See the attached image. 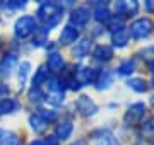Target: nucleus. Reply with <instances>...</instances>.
I'll return each mask as SVG.
<instances>
[{"label":"nucleus","instance_id":"nucleus-32","mask_svg":"<svg viewBox=\"0 0 154 145\" xmlns=\"http://www.w3.org/2000/svg\"><path fill=\"white\" fill-rule=\"evenodd\" d=\"M43 142H45V145H58V140L55 137H46Z\"/></svg>","mask_w":154,"mask_h":145},{"label":"nucleus","instance_id":"nucleus-16","mask_svg":"<svg viewBox=\"0 0 154 145\" xmlns=\"http://www.w3.org/2000/svg\"><path fill=\"white\" fill-rule=\"evenodd\" d=\"M19 101L16 97H0V114H12L19 111Z\"/></svg>","mask_w":154,"mask_h":145},{"label":"nucleus","instance_id":"nucleus-31","mask_svg":"<svg viewBox=\"0 0 154 145\" xmlns=\"http://www.w3.org/2000/svg\"><path fill=\"white\" fill-rule=\"evenodd\" d=\"M7 94H9V85L0 80V97H7Z\"/></svg>","mask_w":154,"mask_h":145},{"label":"nucleus","instance_id":"nucleus-8","mask_svg":"<svg viewBox=\"0 0 154 145\" xmlns=\"http://www.w3.org/2000/svg\"><path fill=\"white\" fill-rule=\"evenodd\" d=\"M139 10V2H125V0H122V2H116L115 4V14L116 16H122V17H132L135 16Z\"/></svg>","mask_w":154,"mask_h":145},{"label":"nucleus","instance_id":"nucleus-27","mask_svg":"<svg viewBox=\"0 0 154 145\" xmlns=\"http://www.w3.org/2000/svg\"><path fill=\"white\" fill-rule=\"evenodd\" d=\"M45 101L50 102L51 106H60L65 101V96L63 94H45Z\"/></svg>","mask_w":154,"mask_h":145},{"label":"nucleus","instance_id":"nucleus-29","mask_svg":"<svg viewBox=\"0 0 154 145\" xmlns=\"http://www.w3.org/2000/svg\"><path fill=\"white\" fill-rule=\"evenodd\" d=\"M24 7H26L24 0H12V2H7L5 4V9H9V10H21Z\"/></svg>","mask_w":154,"mask_h":145},{"label":"nucleus","instance_id":"nucleus-28","mask_svg":"<svg viewBox=\"0 0 154 145\" xmlns=\"http://www.w3.org/2000/svg\"><path fill=\"white\" fill-rule=\"evenodd\" d=\"M28 97L31 102H41V101H45V94L41 92V89H31L28 92Z\"/></svg>","mask_w":154,"mask_h":145},{"label":"nucleus","instance_id":"nucleus-17","mask_svg":"<svg viewBox=\"0 0 154 145\" xmlns=\"http://www.w3.org/2000/svg\"><path fill=\"white\" fill-rule=\"evenodd\" d=\"M93 56H94L96 61L106 63V61H110L111 58H113V50H111V46H108V45H98L93 51Z\"/></svg>","mask_w":154,"mask_h":145},{"label":"nucleus","instance_id":"nucleus-22","mask_svg":"<svg viewBox=\"0 0 154 145\" xmlns=\"http://www.w3.org/2000/svg\"><path fill=\"white\" fill-rule=\"evenodd\" d=\"M127 85H128V89H132L134 92H139V94H142L146 90L149 89L147 87V82L144 80L142 77H132L127 80Z\"/></svg>","mask_w":154,"mask_h":145},{"label":"nucleus","instance_id":"nucleus-37","mask_svg":"<svg viewBox=\"0 0 154 145\" xmlns=\"http://www.w3.org/2000/svg\"><path fill=\"white\" fill-rule=\"evenodd\" d=\"M151 87L154 89V77H152V80H151Z\"/></svg>","mask_w":154,"mask_h":145},{"label":"nucleus","instance_id":"nucleus-25","mask_svg":"<svg viewBox=\"0 0 154 145\" xmlns=\"http://www.w3.org/2000/svg\"><path fill=\"white\" fill-rule=\"evenodd\" d=\"M135 67H137L135 60H134V58H127V60H123L120 65H118L116 72L120 73V75H130V73L135 72Z\"/></svg>","mask_w":154,"mask_h":145},{"label":"nucleus","instance_id":"nucleus-19","mask_svg":"<svg viewBox=\"0 0 154 145\" xmlns=\"http://www.w3.org/2000/svg\"><path fill=\"white\" fill-rule=\"evenodd\" d=\"M29 72H31V61H28V60L21 61L19 63V68H17V84H19V89H24L26 87Z\"/></svg>","mask_w":154,"mask_h":145},{"label":"nucleus","instance_id":"nucleus-30","mask_svg":"<svg viewBox=\"0 0 154 145\" xmlns=\"http://www.w3.org/2000/svg\"><path fill=\"white\" fill-rule=\"evenodd\" d=\"M140 55H142V58L152 61L154 60V46H147V48H144V50L140 51Z\"/></svg>","mask_w":154,"mask_h":145},{"label":"nucleus","instance_id":"nucleus-9","mask_svg":"<svg viewBox=\"0 0 154 145\" xmlns=\"http://www.w3.org/2000/svg\"><path fill=\"white\" fill-rule=\"evenodd\" d=\"M91 138L96 142V145H118V140L110 130H96L91 133Z\"/></svg>","mask_w":154,"mask_h":145},{"label":"nucleus","instance_id":"nucleus-11","mask_svg":"<svg viewBox=\"0 0 154 145\" xmlns=\"http://www.w3.org/2000/svg\"><path fill=\"white\" fill-rule=\"evenodd\" d=\"M46 67L50 68V72L58 73L65 67V60H63V56L58 51H50L48 56H46Z\"/></svg>","mask_w":154,"mask_h":145},{"label":"nucleus","instance_id":"nucleus-23","mask_svg":"<svg viewBox=\"0 0 154 145\" xmlns=\"http://www.w3.org/2000/svg\"><path fill=\"white\" fill-rule=\"evenodd\" d=\"M46 78H48V70L45 67H39L38 70H36V73H34L33 80H31V89H39L41 84L46 82Z\"/></svg>","mask_w":154,"mask_h":145},{"label":"nucleus","instance_id":"nucleus-13","mask_svg":"<svg viewBox=\"0 0 154 145\" xmlns=\"http://www.w3.org/2000/svg\"><path fill=\"white\" fill-rule=\"evenodd\" d=\"M91 48H93V41L89 38H82L75 43L74 50H72V55H74V58H77V60H82V58H86V56L89 55Z\"/></svg>","mask_w":154,"mask_h":145},{"label":"nucleus","instance_id":"nucleus-4","mask_svg":"<svg viewBox=\"0 0 154 145\" xmlns=\"http://www.w3.org/2000/svg\"><path fill=\"white\" fill-rule=\"evenodd\" d=\"M144 118H146V104L144 102H134L127 109L125 116H123V123L127 126H139Z\"/></svg>","mask_w":154,"mask_h":145},{"label":"nucleus","instance_id":"nucleus-14","mask_svg":"<svg viewBox=\"0 0 154 145\" xmlns=\"http://www.w3.org/2000/svg\"><path fill=\"white\" fill-rule=\"evenodd\" d=\"M96 89L98 90H106L113 84V72L108 70V68H103V70H98V75H96Z\"/></svg>","mask_w":154,"mask_h":145},{"label":"nucleus","instance_id":"nucleus-34","mask_svg":"<svg viewBox=\"0 0 154 145\" xmlns=\"http://www.w3.org/2000/svg\"><path fill=\"white\" fill-rule=\"evenodd\" d=\"M29 145H45V142H43V140H33Z\"/></svg>","mask_w":154,"mask_h":145},{"label":"nucleus","instance_id":"nucleus-6","mask_svg":"<svg viewBox=\"0 0 154 145\" xmlns=\"http://www.w3.org/2000/svg\"><path fill=\"white\" fill-rule=\"evenodd\" d=\"M75 109L81 116H94L98 113V104L89 96H79L75 101Z\"/></svg>","mask_w":154,"mask_h":145},{"label":"nucleus","instance_id":"nucleus-24","mask_svg":"<svg viewBox=\"0 0 154 145\" xmlns=\"http://www.w3.org/2000/svg\"><path fill=\"white\" fill-rule=\"evenodd\" d=\"M48 33L50 31H46L45 28L38 29V31L33 34V41H31V45H33L34 48H41V46H45V43H48Z\"/></svg>","mask_w":154,"mask_h":145},{"label":"nucleus","instance_id":"nucleus-7","mask_svg":"<svg viewBox=\"0 0 154 145\" xmlns=\"http://www.w3.org/2000/svg\"><path fill=\"white\" fill-rule=\"evenodd\" d=\"M89 21H91V10H89V7L81 5V7H75L70 12V24L75 26V28L88 26Z\"/></svg>","mask_w":154,"mask_h":145},{"label":"nucleus","instance_id":"nucleus-10","mask_svg":"<svg viewBox=\"0 0 154 145\" xmlns=\"http://www.w3.org/2000/svg\"><path fill=\"white\" fill-rule=\"evenodd\" d=\"M77 39H79V29L75 26H72V24H67L65 28L62 29L60 36H58V41L63 46H69L72 43H75Z\"/></svg>","mask_w":154,"mask_h":145},{"label":"nucleus","instance_id":"nucleus-26","mask_svg":"<svg viewBox=\"0 0 154 145\" xmlns=\"http://www.w3.org/2000/svg\"><path fill=\"white\" fill-rule=\"evenodd\" d=\"M36 114H39L45 121L48 123V125H50V123H53L57 120V116H58L57 111H53V109H45V108H39L38 111H36Z\"/></svg>","mask_w":154,"mask_h":145},{"label":"nucleus","instance_id":"nucleus-5","mask_svg":"<svg viewBox=\"0 0 154 145\" xmlns=\"http://www.w3.org/2000/svg\"><path fill=\"white\" fill-rule=\"evenodd\" d=\"M17 67H19V58L14 51H9L0 58V75L2 77H11Z\"/></svg>","mask_w":154,"mask_h":145},{"label":"nucleus","instance_id":"nucleus-1","mask_svg":"<svg viewBox=\"0 0 154 145\" xmlns=\"http://www.w3.org/2000/svg\"><path fill=\"white\" fill-rule=\"evenodd\" d=\"M38 21H41L46 31L55 28L62 22L63 19V5L57 4V2H43L36 10Z\"/></svg>","mask_w":154,"mask_h":145},{"label":"nucleus","instance_id":"nucleus-18","mask_svg":"<svg viewBox=\"0 0 154 145\" xmlns=\"http://www.w3.org/2000/svg\"><path fill=\"white\" fill-rule=\"evenodd\" d=\"M72 132H74V125H72V121H69V120H65V121H62L57 125L55 128V138L60 142V140H67L70 138Z\"/></svg>","mask_w":154,"mask_h":145},{"label":"nucleus","instance_id":"nucleus-15","mask_svg":"<svg viewBox=\"0 0 154 145\" xmlns=\"http://www.w3.org/2000/svg\"><path fill=\"white\" fill-rule=\"evenodd\" d=\"M111 16H113V14L110 12V7H108L106 2H98V4H94V17H96L98 22L108 24Z\"/></svg>","mask_w":154,"mask_h":145},{"label":"nucleus","instance_id":"nucleus-20","mask_svg":"<svg viewBox=\"0 0 154 145\" xmlns=\"http://www.w3.org/2000/svg\"><path fill=\"white\" fill-rule=\"evenodd\" d=\"M0 145H21L19 135L12 130L0 128Z\"/></svg>","mask_w":154,"mask_h":145},{"label":"nucleus","instance_id":"nucleus-21","mask_svg":"<svg viewBox=\"0 0 154 145\" xmlns=\"http://www.w3.org/2000/svg\"><path fill=\"white\" fill-rule=\"evenodd\" d=\"M29 125H31V130H33L34 133H43L45 130L48 128V123L45 121L39 114H36V113H33L29 116Z\"/></svg>","mask_w":154,"mask_h":145},{"label":"nucleus","instance_id":"nucleus-36","mask_svg":"<svg viewBox=\"0 0 154 145\" xmlns=\"http://www.w3.org/2000/svg\"><path fill=\"white\" fill-rule=\"evenodd\" d=\"M72 145H84V142H82V140H77V142H74Z\"/></svg>","mask_w":154,"mask_h":145},{"label":"nucleus","instance_id":"nucleus-12","mask_svg":"<svg viewBox=\"0 0 154 145\" xmlns=\"http://www.w3.org/2000/svg\"><path fill=\"white\" fill-rule=\"evenodd\" d=\"M128 39H130V33H128V29L120 26V28L113 29V33H111V43L113 46L116 48H125L128 45Z\"/></svg>","mask_w":154,"mask_h":145},{"label":"nucleus","instance_id":"nucleus-38","mask_svg":"<svg viewBox=\"0 0 154 145\" xmlns=\"http://www.w3.org/2000/svg\"><path fill=\"white\" fill-rule=\"evenodd\" d=\"M151 145H154V135L151 137Z\"/></svg>","mask_w":154,"mask_h":145},{"label":"nucleus","instance_id":"nucleus-2","mask_svg":"<svg viewBox=\"0 0 154 145\" xmlns=\"http://www.w3.org/2000/svg\"><path fill=\"white\" fill-rule=\"evenodd\" d=\"M38 31V22L33 16H21L14 24V34L17 39H26Z\"/></svg>","mask_w":154,"mask_h":145},{"label":"nucleus","instance_id":"nucleus-3","mask_svg":"<svg viewBox=\"0 0 154 145\" xmlns=\"http://www.w3.org/2000/svg\"><path fill=\"white\" fill-rule=\"evenodd\" d=\"M154 31V22L149 19V17H139L135 19L132 24H130V31L128 33L132 34L135 39H146L149 38Z\"/></svg>","mask_w":154,"mask_h":145},{"label":"nucleus","instance_id":"nucleus-35","mask_svg":"<svg viewBox=\"0 0 154 145\" xmlns=\"http://www.w3.org/2000/svg\"><path fill=\"white\" fill-rule=\"evenodd\" d=\"M149 70L154 73V60H152V61H149Z\"/></svg>","mask_w":154,"mask_h":145},{"label":"nucleus","instance_id":"nucleus-33","mask_svg":"<svg viewBox=\"0 0 154 145\" xmlns=\"http://www.w3.org/2000/svg\"><path fill=\"white\" fill-rule=\"evenodd\" d=\"M144 7H146L147 12H154V0H147V2L144 4Z\"/></svg>","mask_w":154,"mask_h":145}]
</instances>
